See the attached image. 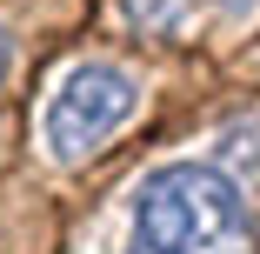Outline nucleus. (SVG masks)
Here are the masks:
<instances>
[{
  "mask_svg": "<svg viewBox=\"0 0 260 254\" xmlns=\"http://www.w3.org/2000/svg\"><path fill=\"white\" fill-rule=\"evenodd\" d=\"M220 7H234V14H247V7H260V0H220Z\"/></svg>",
  "mask_w": 260,
  "mask_h": 254,
  "instance_id": "obj_4",
  "label": "nucleus"
},
{
  "mask_svg": "<svg viewBox=\"0 0 260 254\" xmlns=\"http://www.w3.org/2000/svg\"><path fill=\"white\" fill-rule=\"evenodd\" d=\"M7 74H14V40L0 34V80H7Z\"/></svg>",
  "mask_w": 260,
  "mask_h": 254,
  "instance_id": "obj_3",
  "label": "nucleus"
},
{
  "mask_svg": "<svg viewBox=\"0 0 260 254\" xmlns=\"http://www.w3.org/2000/svg\"><path fill=\"white\" fill-rule=\"evenodd\" d=\"M140 107L134 74L114 61H80L60 74V87L47 94V154L54 161H87L93 147H107Z\"/></svg>",
  "mask_w": 260,
  "mask_h": 254,
  "instance_id": "obj_2",
  "label": "nucleus"
},
{
  "mask_svg": "<svg viewBox=\"0 0 260 254\" xmlns=\"http://www.w3.org/2000/svg\"><path fill=\"white\" fill-rule=\"evenodd\" d=\"M240 241H247V201L207 161H167L127 194L120 254H234Z\"/></svg>",
  "mask_w": 260,
  "mask_h": 254,
  "instance_id": "obj_1",
  "label": "nucleus"
}]
</instances>
